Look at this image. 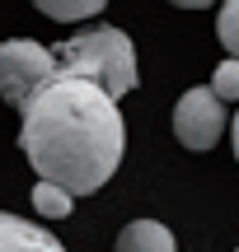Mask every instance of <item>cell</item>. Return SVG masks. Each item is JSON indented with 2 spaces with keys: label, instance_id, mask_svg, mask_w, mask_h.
I'll return each mask as SVG.
<instances>
[{
  "label": "cell",
  "instance_id": "cell-8",
  "mask_svg": "<svg viewBox=\"0 0 239 252\" xmlns=\"http://www.w3.org/2000/svg\"><path fill=\"white\" fill-rule=\"evenodd\" d=\"M75 206V196H66L61 187H52V182H33V210L42 220H66Z\"/></svg>",
  "mask_w": 239,
  "mask_h": 252
},
{
  "label": "cell",
  "instance_id": "cell-10",
  "mask_svg": "<svg viewBox=\"0 0 239 252\" xmlns=\"http://www.w3.org/2000/svg\"><path fill=\"white\" fill-rule=\"evenodd\" d=\"M206 89H211L221 103H235V98H239V61H235V56L221 65V70H216V80L206 84Z\"/></svg>",
  "mask_w": 239,
  "mask_h": 252
},
{
  "label": "cell",
  "instance_id": "cell-7",
  "mask_svg": "<svg viewBox=\"0 0 239 252\" xmlns=\"http://www.w3.org/2000/svg\"><path fill=\"white\" fill-rule=\"evenodd\" d=\"M33 5L56 24H80V19H94L108 0H33Z\"/></svg>",
  "mask_w": 239,
  "mask_h": 252
},
{
  "label": "cell",
  "instance_id": "cell-6",
  "mask_svg": "<svg viewBox=\"0 0 239 252\" xmlns=\"http://www.w3.org/2000/svg\"><path fill=\"white\" fill-rule=\"evenodd\" d=\"M113 252H178V243L159 220H131L118 234V248Z\"/></svg>",
  "mask_w": 239,
  "mask_h": 252
},
{
  "label": "cell",
  "instance_id": "cell-1",
  "mask_svg": "<svg viewBox=\"0 0 239 252\" xmlns=\"http://www.w3.org/2000/svg\"><path fill=\"white\" fill-rule=\"evenodd\" d=\"M19 112V150L33 163L38 182H52L66 196H89L118 173L127 126L99 84L56 70Z\"/></svg>",
  "mask_w": 239,
  "mask_h": 252
},
{
  "label": "cell",
  "instance_id": "cell-5",
  "mask_svg": "<svg viewBox=\"0 0 239 252\" xmlns=\"http://www.w3.org/2000/svg\"><path fill=\"white\" fill-rule=\"evenodd\" d=\"M0 252H66L61 238L47 234L42 224H28L24 215L0 210Z\"/></svg>",
  "mask_w": 239,
  "mask_h": 252
},
{
  "label": "cell",
  "instance_id": "cell-11",
  "mask_svg": "<svg viewBox=\"0 0 239 252\" xmlns=\"http://www.w3.org/2000/svg\"><path fill=\"white\" fill-rule=\"evenodd\" d=\"M178 9H206V5H216V0H174Z\"/></svg>",
  "mask_w": 239,
  "mask_h": 252
},
{
  "label": "cell",
  "instance_id": "cell-4",
  "mask_svg": "<svg viewBox=\"0 0 239 252\" xmlns=\"http://www.w3.org/2000/svg\"><path fill=\"white\" fill-rule=\"evenodd\" d=\"M225 126H230V117H225V103L216 98L206 84L188 89L183 98H178V108H174V135L188 145V150H211V145L221 140Z\"/></svg>",
  "mask_w": 239,
  "mask_h": 252
},
{
  "label": "cell",
  "instance_id": "cell-2",
  "mask_svg": "<svg viewBox=\"0 0 239 252\" xmlns=\"http://www.w3.org/2000/svg\"><path fill=\"white\" fill-rule=\"evenodd\" d=\"M52 61L61 75H80V80L99 84L113 103L127 98L136 89V47L122 28H89V33L71 37V42L52 47Z\"/></svg>",
  "mask_w": 239,
  "mask_h": 252
},
{
  "label": "cell",
  "instance_id": "cell-3",
  "mask_svg": "<svg viewBox=\"0 0 239 252\" xmlns=\"http://www.w3.org/2000/svg\"><path fill=\"white\" fill-rule=\"evenodd\" d=\"M52 75H56L52 47L33 42V37H9V42H0V103L24 108Z\"/></svg>",
  "mask_w": 239,
  "mask_h": 252
},
{
  "label": "cell",
  "instance_id": "cell-9",
  "mask_svg": "<svg viewBox=\"0 0 239 252\" xmlns=\"http://www.w3.org/2000/svg\"><path fill=\"white\" fill-rule=\"evenodd\" d=\"M216 37L225 52L239 47V0H221V19H216Z\"/></svg>",
  "mask_w": 239,
  "mask_h": 252
}]
</instances>
